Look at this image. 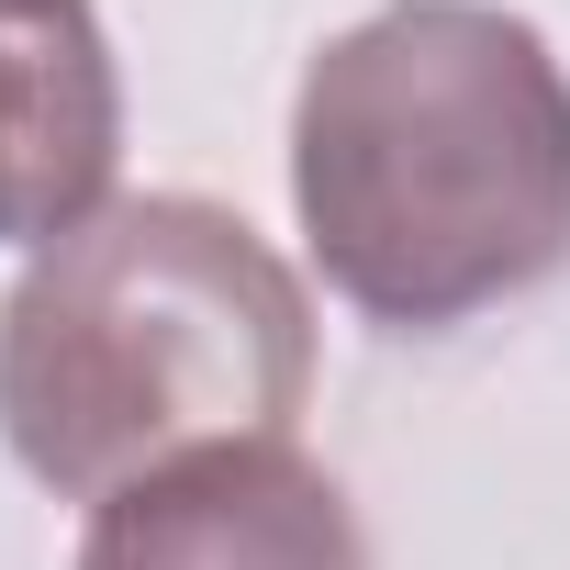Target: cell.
I'll list each match as a JSON object with an SVG mask.
<instances>
[{"instance_id":"cell-1","label":"cell","mask_w":570,"mask_h":570,"mask_svg":"<svg viewBox=\"0 0 570 570\" xmlns=\"http://www.w3.org/2000/svg\"><path fill=\"white\" fill-rule=\"evenodd\" d=\"M292 202L370 325H470L570 257V68L503 0H392L303 68Z\"/></svg>"},{"instance_id":"cell-2","label":"cell","mask_w":570,"mask_h":570,"mask_svg":"<svg viewBox=\"0 0 570 570\" xmlns=\"http://www.w3.org/2000/svg\"><path fill=\"white\" fill-rule=\"evenodd\" d=\"M303 392V279L202 190L101 202L79 235L35 246L0 303V436L68 503H112L190 448L292 436Z\"/></svg>"},{"instance_id":"cell-3","label":"cell","mask_w":570,"mask_h":570,"mask_svg":"<svg viewBox=\"0 0 570 570\" xmlns=\"http://www.w3.org/2000/svg\"><path fill=\"white\" fill-rule=\"evenodd\" d=\"M79 570H370L358 503L292 436L190 448L90 503Z\"/></svg>"},{"instance_id":"cell-4","label":"cell","mask_w":570,"mask_h":570,"mask_svg":"<svg viewBox=\"0 0 570 570\" xmlns=\"http://www.w3.org/2000/svg\"><path fill=\"white\" fill-rule=\"evenodd\" d=\"M124 79L90 0H0V246H57L112 202Z\"/></svg>"}]
</instances>
